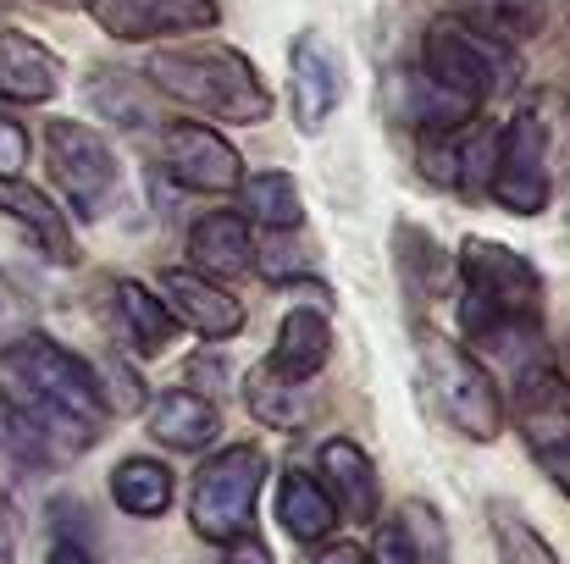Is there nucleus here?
<instances>
[{"instance_id":"obj_1","label":"nucleus","mask_w":570,"mask_h":564,"mask_svg":"<svg viewBox=\"0 0 570 564\" xmlns=\"http://www.w3.org/2000/svg\"><path fill=\"white\" fill-rule=\"evenodd\" d=\"M0 398H6V426H11L6 448L33 465L95 448L111 420L95 366L61 349L39 327L0 349Z\"/></svg>"},{"instance_id":"obj_2","label":"nucleus","mask_w":570,"mask_h":564,"mask_svg":"<svg viewBox=\"0 0 570 564\" xmlns=\"http://www.w3.org/2000/svg\"><path fill=\"white\" fill-rule=\"evenodd\" d=\"M460 333L482 366H504L515 382L543 372V277L527 255L465 238L460 244Z\"/></svg>"},{"instance_id":"obj_3","label":"nucleus","mask_w":570,"mask_h":564,"mask_svg":"<svg viewBox=\"0 0 570 564\" xmlns=\"http://www.w3.org/2000/svg\"><path fill=\"white\" fill-rule=\"evenodd\" d=\"M145 83L178 106H189L210 122L255 128L272 117V89L255 72V61L233 44L199 39V44H161L145 67Z\"/></svg>"},{"instance_id":"obj_4","label":"nucleus","mask_w":570,"mask_h":564,"mask_svg":"<svg viewBox=\"0 0 570 564\" xmlns=\"http://www.w3.org/2000/svg\"><path fill=\"white\" fill-rule=\"evenodd\" d=\"M415 72L432 89H443L454 106L482 111L488 100H499L504 89H515L521 61H515V44H504V39H493V33L460 22V17H438L426 28V39H421Z\"/></svg>"},{"instance_id":"obj_5","label":"nucleus","mask_w":570,"mask_h":564,"mask_svg":"<svg viewBox=\"0 0 570 564\" xmlns=\"http://www.w3.org/2000/svg\"><path fill=\"white\" fill-rule=\"evenodd\" d=\"M421 382L426 398L438 404V415L471 437V443H493L504 432V393L499 376L488 372L471 349H460L454 338H426L421 344Z\"/></svg>"},{"instance_id":"obj_6","label":"nucleus","mask_w":570,"mask_h":564,"mask_svg":"<svg viewBox=\"0 0 570 564\" xmlns=\"http://www.w3.org/2000/svg\"><path fill=\"white\" fill-rule=\"evenodd\" d=\"M266 454L255 443H233L222 454H210L194 476V532L216 548L227 543H244L255 537V504H261V487H266Z\"/></svg>"},{"instance_id":"obj_7","label":"nucleus","mask_w":570,"mask_h":564,"mask_svg":"<svg viewBox=\"0 0 570 564\" xmlns=\"http://www.w3.org/2000/svg\"><path fill=\"white\" fill-rule=\"evenodd\" d=\"M554 128L543 100L521 106L504 128H493V167H488V194L510 216H543L554 199Z\"/></svg>"},{"instance_id":"obj_8","label":"nucleus","mask_w":570,"mask_h":564,"mask_svg":"<svg viewBox=\"0 0 570 564\" xmlns=\"http://www.w3.org/2000/svg\"><path fill=\"white\" fill-rule=\"evenodd\" d=\"M45 156H50V172H56L61 194L72 199V210L83 221H100V216L117 210V199H122V167H117L111 145L89 122L56 117L45 128Z\"/></svg>"},{"instance_id":"obj_9","label":"nucleus","mask_w":570,"mask_h":564,"mask_svg":"<svg viewBox=\"0 0 570 564\" xmlns=\"http://www.w3.org/2000/svg\"><path fill=\"white\" fill-rule=\"evenodd\" d=\"M515 426L543 476L570 498V382L554 366L515 382Z\"/></svg>"},{"instance_id":"obj_10","label":"nucleus","mask_w":570,"mask_h":564,"mask_svg":"<svg viewBox=\"0 0 570 564\" xmlns=\"http://www.w3.org/2000/svg\"><path fill=\"white\" fill-rule=\"evenodd\" d=\"M288 100L305 133H322L344 100V56L322 28H299L288 44Z\"/></svg>"},{"instance_id":"obj_11","label":"nucleus","mask_w":570,"mask_h":564,"mask_svg":"<svg viewBox=\"0 0 570 564\" xmlns=\"http://www.w3.org/2000/svg\"><path fill=\"white\" fill-rule=\"evenodd\" d=\"M161 172L189 194H227L244 184L238 150L205 122H173L161 133Z\"/></svg>"},{"instance_id":"obj_12","label":"nucleus","mask_w":570,"mask_h":564,"mask_svg":"<svg viewBox=\"0 0 570 564\" xmlns=\"http://www.w3.org/2000/svg\"><path fill=\"white\" fill-rule=\"evenodd\" d=\"M83 11H89L111 39H128V44L205 33V28H216V17H222L216 0H83Z\"/></svg>"},{"instance_id":"obj_13","label":"nucleus","mask_w":570,"mask_h":564,"mask_svg":"<svg viewBox=\"0 0 570 564\" xmlns=\"http://www.w3.org/2000/svg\"><path fill=\"white\" fill-rule=\"evenodd\" d=\"M488 167H493V128L476 117L443 133H421V178L454 194H488Z\"/></svg>"},{"instance_id":"obj_14","label":"nucleus","mask_w":570,"mask_h":564,"mask_svg":"<svg viewBox=\"0 0 570 564\" xmlns=\"http://www.w3.org/2000/svg\"><path fill=\"white\" fill-rule=\"evenodd\" d=\"M156 299L167 305V316H173L178 327L199 333L205 344H222V338H238V333H244V305H238L222 283H210V277H199V271H161Z\"/></svg>"},{"instance_id":"obj_15","label":"nucleus","mask_w":570,"mask_h":564,"mask_svg":"<svg viewBox=\"0 0 570 564\" xmlns=\"http://www.w3.org/2000/svg\"><path fill=\"white\" fill-rule=\"evenodd\" d=\"M316 482L327 487V498H333V509H338L344 521L372 526V521L382 515L377 465L366 459L361 443H350V437H327V443L316 448Z\"/></svg>"},{"instance_id":"obj_16","label":"nucleus","mask_w":570,"mask_h":564,"mask_svg":"<svg viewBox=\"0 0 570 564\" xmlns=\"http://www.w3.org/2000/svg\"><path fill=\"white\" fill-rule=\"evenodd\" d=\"M0 221L28 249H39L45 260H56V266H72L78 260V244H72L67 216L56 210V199L45 188H33L28 178H0Z\"/></svg>"},{"instance_id":"obj_17","label":"nucleus","mask_w":570,"mask_h":564,"mask_svg":"<svg viewBox=\"0 0 570 564\" xmlns=\"http://www.w3.org/2000/svg\"><path fill=\"white\" fill-rule=\"evenodd\" d=\"M61 89V61L45 39L22 28H0V100L11 106H45Z\"/></svg>"},{"instance_id":"obj_18","label":"nucleus","mask_w":570,"mask_h":564,"mask_svg":"<svg viewBox=\"0 0 570 564\" xmlns=\"http://www.w3.org/2000/svg\"><path fill=\"white\" fill-rule=\"evenodd\" d=\"M189 255L199 277H244L255 266V238L238 210H205L189 227Z\"/></svg>"},{"instance_id":"obj_19","label":"nucleus","mask_w":570,"mask_h":564,"mask_svg":"<svg viewBox=\"0 0 570 564\" xmlns=\"http://www.w3.org/2000/svg\"><path fill=\"white\" fill-rule=\"evenodd\" d=\"M327 360H333V321L311 305H294L277 327V344H272L266 366L277 376H288V382H311Z\"/></svg>"},{"instance_id":"obj_20","label":"nucleus","mask_w":570,"mask_h":564,"mask_svg":"<svg viewBox=\"0 0 570 564\" xmlns=\"http://www.w3.org/2000/svg\"><path fill=\"white\" fill-rule=\"evenodd\" d=\"M216 432H222L216 404H210L205 393H189V387L161 393L156 409H150V437H156L161 448H173V454H205V448L216 443Z\"/></svg>"},{"instance_id":"obj_21","label":"nucleus","mask_w":570,"mask_h":564,"mask_svg":"<svg viewBox=\"0 0 570 564\" xmlns=\"http://www.w3.org/2000/svg\"><path fill=\"white\" fill-rule=\"evenodd\" d=\"M277 521H283V532H288L294 543H322V537L338 526V509H333L327 487H322L311 471L288 465L283 482H277Z\"/></svg>"},{"instance_id":"obj_22","label":"nucleus","mask_w":570,"mask_h":564,"mask_svg":"<svg viewBox=\"0 0 570 564\" xmlns=\"http://www.w3.org/2000/svg\"><path fill=\"white\" fill-rule=\"evenodd\" d=\"M111 299H117V327H122V338H128L139 355H161V349L178 338V321L167 316V305L156 299V288H145V283H117Z\"/></svg>"},{"instance_id":"obj_23","label":"nucleus","mask_w":570,"mask_h":564,"mask_svg":"<svg viewBox=\"0 0 570 564\" xmlns=\"http://www.w3.org/2000/svg\"><path fill=\"white\" fill-rule=\"evenodd\" d=\"M244 398H249V415H255L261 426H277V432L305 426L311 409H316V393H311L305 382H288V376L272 372V366H255V372H249Z\"/></svg>"},{"instance_id":"obj_24","label":"nucleus","mask_w":570,"mask_h":564,"mask_svg":"<svg viewBox=\"0 0 570 564\" xmlns=\"http://www.w3.org/2000/svg\"><path fill=\"white\" fill-rule=\"evenodd\" d=\"M111 498H117L122 515H139V521L167 515V504H173V471L161 459H150V454H128L111 471Z\"/></svg>"},{"instance_id":"obj_25","label":"nucleus","mask_w":570,"mask_h":564,"mask_svg":"<svg viewBox=\"0 0 570 564\" xmlns=\"http://www.w3.org/2000/svg\"><path fill=\"white\" fill-rule=\"evenodd\" d=\"M89 100L100 117L122 122V128H150L156 122V106H150V83L122 72V67H95L89 72Z\"/></svg>"},{"instance_id":"obj_26","label":"nucleus","mask_w":570,"mask_h":564,"mask_svg":"<svg viewBox=\"0 0 570 564\" xmlns=\"http://www.w3.org/2000/svg\"><path fill=\"white\" fill-rule=\"evenodd\" d=\"M238 199H244V221H261L272 232H288L305 221V199H299V184L288 172H255L238 184Z\"/></svg>"},{"instance_id":"obj_27","label":"nucleus","mask_w":570,"mask_h":564,"mask_svg":"<svg viewBox=\"0 0 570 564\" xmlns=\"http://www.w3.org/2000/svg\"><path fill=\"white\" fill-rule=\"evenodd\" d=\"M454 17L493 33V39H504V44H521L543 28L549 6L543 0H454Z\"/></svg>"},{"instance_id":"obj_28","label":"nucleus","mask_w":570,"mask_h":564,"mask_svg":"<svg viewBox=\"0 0 570 564\" xmlns=\"http://www.w3.org/2000/svg\"><path fill=\"white\" fill-rule=\"evenodd\" d=\"M387 532L399 537V548L410 554V564H449V526L426 498H404L387 521Z\"/></svg>"},{"instance_id":"obj_29","label":"nucleus","mask_w":570,"mask_h":564,"mask_svg":"<svg viewBox=\"0 0 570 564\" xmlns=\"http://www.w3.org/2000/svg\"><path fill=\"white\" fill-rule=\"evenodd\" d=\"M488 532H493V548H499L504 564H560V554L549 548V537L510 498H493L488 504Z\"/></svg>"},{"instance_id":"obj_30","label":"nucleus","mask_w":570,"mask_h":564,"mask_svg":"<svg viewBox=\"0 0 570 564\" xmlns=\"http://www.w3.org/2000/svg\"><path fill=\"white\" fill-rule=\"evenodd\" d=\"M393 249H399V277H404L410 299H415V305H421V299L432 305V294H438V288H443V277H449V260H443L438 238H432V232H421V227H399Z\"/></svg>"},{"instance_id":"obj_31","label":"nucleus","mask_w":570,"mask_h":564,"mask_svg":"<svg viewBox=\"0 0 570 564\" xmlns=\"http://www.w3.org/2000/svg\"><path fill=\"white\" fill-rule=\"evenodd\" d=\"M22 333H33V305L22 299V288L0 271V349L17 344Z\"/></svg>"},{"instance_id":"obj_32","label":"nucleus","mask_w":570,"mask_h":564,"mask_svg":"<svg viewBox=\"0 0 570 564\" xmlns=\"http://www.w3.org/2000/svg\"><path fill=\"white\" fill-rule=\"evenodd\" d=\"M28 167V128L0 111V178H22Z\"/></svg>"},{"instance_id":"obj_33","label":"nucleus","mask_w":570,"mask_h":564,"mask_svg":"<svg viewBox=\"0 0 570 564\" xmlns=\"http://www.w3.org/2000/svg\"><path fill=\"white\" fill-rule=\"evenodd\" d=\"M0 564H17V515L6 498H0Z\"/></svg>"},{"instance_id":"obj_34","label":"nucleus","mask_w":570,"mask_h":564,"mask_svg":"<svg viewBox=\"0 0 570 564\" xmlns=\"http://www.w3.org/2000/svg\"><path fill=\"white\" fill-rule=\"evenodd\" d=\"M227 564H272V554L255 537H244V543H227Z\"/></svg>"},{"instance_id":"obj_35","label":"nucleus","mask_w":570,"mask_h":564,"mask_svg":"<svg viewBox=\"0 0 570 564\" xmlns=\"http://www.w3.org/2000/svg\"><path fill=\"white\" fill-rule=\"evenodd\" d=\"M316 564H372V554H366V548H355V543H338V548H322Z\"/></svg>"},{"instance_id":"obj_36","label":"nucleus","mask_w":570,"mask_h":564,"mask_svg":"<svg viewBox=\"0 0 570 564\" xmlns=\"http://www.w3.org/2000/svg\"><path fill=\"white\" fill-rule=\"evenodd\" d=\"M45 564H95V560H89V548H78V543H56Z\"/></svg>"},{"instance_id":"obj_37","label":"nucleus","mask_w":570,"mask_h":564,"mask_svg":"<svg viewBox=\"0 0 570 564\" xmlns=\"http://www.w3.org/2000/svg\"><path fill=\"white\" fill-rule=\"evenodd\" d=\"M39 6H56V11H78L83 0H39Z\"/></svg>"},{"instance_id":"obj_38","label":"nucleus","mask_w":570,"mask_h":564,"mask_svg":"<svg viewBox=\"0 0 570 564\" xmlns=\"http://www.w3.org/2000/svg\"><path fill=\"white\" fill-rule=\"evenodd\" d=\"M6 432H11V426H6V398H0V454H6Z\"/></svg>"},{"instance_id":"obj_39","label":"nucleus","mask_w":570,"mask_h":564,"mask_svg":"<svg viewBox=\"0 0 570 564\" xmlns=\"http://www.w3.org/2000/svg\"><path fill=\"white\" fill-rule=\"evenodd\" d=\"M560 376H566V382H570V344H566V372H560Z\"/></svg>"}]
</instances>
